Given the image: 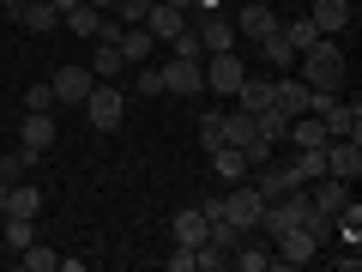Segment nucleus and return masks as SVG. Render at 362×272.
Masks as SVG:
<instances>
[{"label":"nucleus","instance_id":"obj_1","mask_svg":"<svg viewBox=\"0 0 362 272\" xmlns=\"http://www.w3.org/2000/svg\"><path fill=\"white\" fill-rule=\"evenodd\" d=\"M344 73H350V61H344V49H338V37H320L314 49L296 55V79L308 91H344Z\"/></svg>","mask_w":362,"mask_h":272},{"label":"nucleus","instance_id":"obj_2","mask_svg":"<svg viewBox=\"0 0 362 272\" xmlns=\"http://www.w3.org/2000/svg\"><path fill=\"white\" fill-rule=\"evenodd\" d=\"M78 109H85V121H90L97 133H115L121 121H127V97L115 91V79H97V85H90V97H85Z\"/></svg>","mask_w":362,"mask_h":272},{"label":"nucleus","instance_id":"obj_3","mask_svg":"<svg viewBox=\"0 0 362 272\" xmlns=\"http://www.w3.org/2000/svg\"><path fill=\"white\" fill-rule=\"evenodd\" d=\"M259 206H266V194H259V188H254L247 176L235 181V188H230L223 200H218V212H223L230 224H242V230H254V224H259Z\"/></svg>","mask_w":362,"mask_h":272},{"label":"nucleus","instance_id":"obj_4","mask_svg":"<svg viewBox=\"0 0 362 272\" xmlns=\"http://www.w3.org/2000/svg\"><path fill=\"white\" fill-rule=\"evenodd\" d=\"M163 91H169V97H199V91H206V61L169 55V61H163Z\"/></svg>","mask_w":362,"mask_h":272},{"label":"nucleus","instance_id":"obj_5","mask_svg":"<svg viewBox=\"0 0 362 272\" xmlns=\"http://www.w3.org/2000/svg\"><path fill=\"white\" fill-rule=\"evenodd\" d=\"M320 254V242H314L308 230H284V236H272V266H308V260Z\"/></svg>","mask_w":362,"mask_h":272},{"label":"nucleus","instance_id":"obj_6","mask_svg":"<svg viewBox=\"0 0 362 272\" xmlns=\"http://www.w3.org/2000/svg\"><path fill=\"white\" fill-rule=\"evenodd\" d=\"M90 85H97V73H90V67H78V61H66L61 67V73H54L49 79V91H54V103H85V97H90Z\"/></svg>","mask_w":362,"mask_h":272},{"label":"nucleus","instance_id":"obj_7","mask_svg":"<svg viewBox=\"0 0 362 272\" xmlns=\"http://www.w3.org/2000/svg\"><path fill=\"white\" fill-rule=\"evenodd\" d=\"M54 140H61V128H54V109H25V121H18V145L42 157Z\"/></svg>","mask_w":362,"mask_h":272},{"label":"nucleus","instance_id":"obj_8","mask_svg":"<svg viewBox=\"0 0 362 272\" xmlns=\"http://www.w3.org/2000/svg\"><path fill=\"white\" fill-rule=\"evenodd\" d=\"M242 73H247V61H242L235 49L211 55V61H206V91H218V97H235V85H242Z\"/></svg>","mask_w":362,"mask_h":272},{"label":"nucleus","instance_id":"obj_9","mask_svg":"<svg viewBox=\"0 0 362 272\" xmlns=\"http://www.w3.org/2000/svg\"><path fill=\"white\" fill-rule=\"evenodd\" d=\"M326 176H338V181L356 188V176H362V140H326Z\"/></svg>","mask_w":362,"mask_h":272},{"label":"nucleus","instance_id":"obj_10","mask_svg":"<svg viewBox=\"0 0 362 272\" xmlns=\"http://www.w3.org/2000/svg\"><path fill=\"white\" fill-rule=\"evenodd\" d=\"M199 49L206 55H223V49H235V18H223V13H199Z\"/></svg>","mask_w":362,"mask_h":272},{"label":"nucleus","instance_id":"obj_11","mask_svg":"<svg viewBox=\"0 0 362 272\" xmlns=\"http://www.w3.org/2000/svg\"><path fill=\"white\" fill-rule=\"evenodd\" d=\"M284 30V18L272 13V6H247V13H235V37H247V42H266V37H278Z\"/></svg>","mask_w":362,"mask_h":272},{"label":"nucleus","instance_id":"obj_12","mask_svg":"<svg viewBox=\"0 0 362 272\" xmlns=\"http://www.w3.org/2000/svg\"><path fill=\"white\" fill-rule=\"evenodd\" d=\"M350 181H338V176H314L308 181V206H320V212H344L350 206Z\"/></svg>","mask_w":362,"mask_h":272},{"label":"nucleus","instance_id":"obj_13","mask_svg":"<svg viewBox=\"0 0 362 272\" xmlns=\"http://www.w3.org/2000/svg\"><path fill=\"white\" fill-rule=\"evenodd\" d=\"M320 121H326V133H332V140H362V109L356 103H326L320 109Z\"/></svg>","mask_w":362,"mask_h":272},{"label":"nucleus","instance_id":"obj_14","mask_svg":"<svg viewBox=\"0 0 362 272\" xmlns=\"http://www.w3.org/2000/svg\"><path fill=\"white\" fill-rule=\"evenodd\" d=\"M308 18H314V30H320V37H338V30L350 25V0H314Z\"/></svg>","mask_w":362,"mask_h":272},{"label":"nucleus","instance_id":"obj_15","mask_svg":"<svg viewBox=\"0 0 362 272\" xmlns=\"http://www.w3.org/2000/svg\"><path fill=\"white\" fill-rule=\"evenodd\" d=\"M235 109H247V115L272 109V79H259V73H242V85H235Z\"/></svg>","mask_w":362,"mask_h":272},{"label":"nucleus","instance_id":"obj_16","mask_svg":"<svg viewBox=\"0 0 362 272\" xmlns=\"http://www.w3.org/2000/svg\"><path fill=\"white\" fill-rule=\"evenodd\" d=\"M206 157H211V169H218L223 181H242L247 176V152H242V145H230V140H218Z\"/></svg>","mask_w":362,"mask_h":272},{"label":"nucleus","instance_id":"obj_17","mask_svg":"<svg viewBox=\"0 0 362 272\" xmlns=\"http://www.w3.org/2000/svg\"><path fill=\"white\" fill-rule=\"evenodd\" d=\"M6 218H42V188L13 181V188H6Z\"/></svg>","mask_w":362,"mask_h":272},{"label":"nucleus","instance_id":"obj_18","mask_svg":"<svg viewBox=\"0 0 362 272\" xmlns=\"http://www.w3.org/2000/svg\"><path fill=\"white\" fill-rule=\"evenodd\" d=\"M13 18H18L25 30H37V37H49V30H61V13H54L49 0H25V6H18Z\"/></svg>","mask_w":362,"mask_h":272},{"label":"nucleus","instance_id":"obj_19","mask_svg":"<svg viewBox=\"0 0 362 272\" xmlns=\"http://www.w3.org/2000/svg\"><path fill=\"white\" fill-rule=\"evenodd\" d=\"M181 25H187V13H181V6H163V0H151V13H145V30H151L157 42H169Z\"/></svg>","mask_w":362,"mask_h":272},{"label":"nucleus","instance_id":"obj_20","mask_svg":"<svg viewBox=\"0 0 362 272\" xmlns=\"http://www.w3.org/2000/svg\"><path fill=\"white\" fill-rule=\"evenodd\" d=\"M169 230H175V242L199 248V242H206V230H211V218H206L199 206H187V212H175V224H169Z\"/></svg>","mask_w":362,"mask_h":272},{"label":"nucleus","instance_id":"obj_21","mask_svg":"<svg viewBox=\"0 0 362 272\" xmlns=\"http://www.w3.org/2000/svg\"><path fill=\"white\" fill-rule=\"evenodd\" d=\"M121 55H127V67L151 61V55H157V37H151L145 25H127V30H121Z\"/></svg>","mask_w":362,"mask_h":272},{"label":"nucleus","instance_id":"obj_22","mask_svg":"<svg viewBox=\"0 0 362 272\" xmlns=\"http://www.w3.org/2000/svg\"><path fill=\"white\" fill-rule=\"evenodd\" d=\"M61 25L73 30V37H90V42H97V25H103V13H97L90 0H78V6H66V13H61Z\"/></svg>","mask_w":362,"mask_h":272},{"label":"nucleus","instance_id":"obj_23","mask_svg":"<svg viewBox=\"0 0 362 272\" xmlns=\"http://www.w3.org/2000/svg\"><path fill=\"white\" fill-rule=\"evenodd\" d=\"M90 73H97V79H121V73H127V55H121V42H97V55H90Z\"/></svg>","mask_w":362,"mask_h":272},{"label":"nucleus","instance_id":"obj_24","mask_svg":"<svg viewBox=\"0 0 362 272\" xmlns=\"http://www.w3.org/2000/svg\"><path fill=\"white\" fill-rule=\"evenodd\" d=\"M254 49H259V61H272L278 73H296V49L284 42V30H278V37H266V42H254Z\"/></svg>","mask_w":362,"mask_h":272},{"label":"nucleus","instance_id":"obj_25","mask_svg":"<svg viewBox=\"0 0 362 272\" xmlns=\"http://www.w3.org/2000/svg\"><path fill=\"white\" fill-rule=\"evenodd\" d=\"M30 164H37V152H25V145H18V152H6V157H0V181H6V188H13V181H25Z\"/></svg>","mask_w":362,"mask_h":272},{"label":"nucleus","instance_id":"obj_26","mask_svg":"<svg viewBox=\"0 0 362 272\" xmlns=\"http://www.w3.org/2000/svg\"><path fill=\"white\" fill-rule=\"evenodd\" d=\"M284 42H290V49H314V42H320V30H314V18L308 13H302V18H290V25H284Z\"/></svg>","mask_w":362,"mask_h":272},{"label":"nucleus","instance_id":"obj_27","mask_svg":"<svg viewBox=\"0 0 362 272\" xmlns=\"http://www.w3.org/2000/svg\"><path fill=\"white\" fill-rule=\"evenodd\" d=\"M290 169H296V181L308 188L314 176H326V145H320V152H296V157H290Z\"/></svg>","mask_w":362,"mask_h":272},{"label":"nucleus","instance_id":"obj_28","mask_svg":"<svg viewBox=\"0 0 362 272\" xmlns=\"http://www.w3.org/2000/svg\"><path fill=\"white\" fill-rule=\"evenodd\" d=\"M30 242H37V218H6V248L18 254V248H30Z\"/></svg>","mask_w":362,"mask_h":272},{"label":"nucleus","instance_id":"obj_29","mask_svg":"<svg viewBox=\"0 0 362 272\" xmlns=\"http://www.w3.org/2000/svg\"><path fill=\"white\" fill-rule=\"evenodd\" d=\"M18 260H25L30 272H54V266H61V254H54V248H42V242H30V248H18Z\"/></svg>","mask_w":362,"mask_h":272},{"label":"nucleus","instance_id":"obj_30","mask_svg":"<svg viewBox=\"0 0 362 272\" xmlns=\"http://www.w3.org/2000/svg\"><path fill=\"white\" fill-rule=\"evenodd\" d=\"M169 49H175V55H187V61H206V49H199V30H194V25H181L175 37H169Z\"/></svg>","mask_w":362,"mask_h":272},{"label":"nucleus","instance_id":"obj_31","mask_svg":"<svg viewBox=\"0 0 362 272\" xmlns=\"http://www.w3.org/2000/svg\"><path fill=\"white\" fill-rule=\"evenodd\" d=\"M133 85H139V97H163V67L139 61V79H133Z\"/></svg>","mask_w":362,"mask_h":272},{"label":"nucleus","instance_id":"obj_32","mask_svg":"<svg viewBox=\"0 0 362 272\" xmlns=\"http://www.w3.org/2000/svg\"><path fill=\"white\" fill-rule=\"evenodd\" d=\"M218 140H223V109H206V115H199V145L211 152Z\"/></svg>","mask_w":362,"mask_h":272},{"label":"nucleus","instance_id":"obj_33","mask_svg":"<svg viewBox=\"0 0 362 272\" xmlns=\"http://www.w3.org/2000/svg\"><path fill=\"white\" fill-rule=\"evenodd\" d=\"M109 13H115L121 25H145V13H151V0H115Z\"/></svg>","mask_w":362,"mask_h":272},{"label":"nucleus","instance_id":"obj_34","mask_svg":"<svg viewBox=\"0 0 362 272\" xmlns=\"http://www.w3.org/2000/svg\"><path fill=\"white\" fill-rule=\"evenodd\" d=\"M163 266H169V272H194V248H187V242H175V248L163 254Z\"/></svg>","mask_w":362,"mask_h":272},{"label":"nucleus","instance_id":"obj_35","mask_svg":"<svg viewBox=\"0 0 362 272\" xmlns=\"http://www.w3.org/2000/svg\"><path fill=\"white\" fill-rule=\"evenodd\" d=\"M25 109H54V91L49 85H30L25 91Z\"/></svg>","mask_w":362,"mask_h":272},{"label":"nucleus","instance_id":"obj_36","mask_svg":"<svg viewBox=\"0 0 362 272\" xmlns=\"http://www.w3.org/2000/svg\"><path fill=\"white\" fill-rule=\"evenodd\" d=\"M332 266H338V272H356L362 254H356V248H344V254H332Z\"/></svg>","mask_w":362,"mask_h":272},{"label":"nucleus","instance_id":"obj_37","mask_svg":"<svg viewBox=\"0 0 362 272\" xmlns=\"http://www.w3.org/2000/svg\"><path fill=\"white\" fill-rule=\"evenodd\" d=\"M163 6H181V13H194V0H163Z\"/></svg>","mask_w":362,"mask_h":272},{"label":"nucleus","instance_id":"obj_38","mask_svg":"<svg viewBox=\"0 0 362 272\" xmlns=\"http://www.w3.org/2000/svg\"><path fill=\"white\" fill-rule=\"evenodd\" d=\"M49 6H54V13H66V6H78V0H49Z\"/></svg>","mask_w":362,"mask_h":272},{"label":"nucleus","instance_id":"obj_39","mask_svg":"<svg viewBox=\"0 0 362 272\" xmlns=\"http://www.w3.org/2000/svg\"><path fill=\"white\" fill-rule=\"evenodd\" d=\"M90 6H97V13H109V6H115V0H90Z\"/></svg>","mask_w":362,"mask_h":272},{"label":"nucleus","instance_id":"obj_40","mask_svg":"<svg viewBox=\"0 0 362 272\" xmlns=\"http://www.w3.org/2000/svg\"><path fill=\"white\" fill-rule=\"evenodd\" d=\"M0 218H6V181H0Z\"/></svg>","mask_w":362,"mask_h":272},{"label":"nucleus","instance_id":"obj_41","mask_svg":"<svg viewBox=\"0 0 362 272\" xmlns=\"http://www.w3.org/2000/svg\"><path fill=\"white\" fill-rule=\"evenodd\" d=\"M0 6H6V13H18V6H25V0H0Z\"/></svg>","mask_w":362,"mask_h":272},{"label":"nucleus","instance_id":"obj_42","mask_svg":"<svg viewBox=\"0 0 362 272\" xmlns=\"http://www.w3.org/2000/svg\"><path fill=\"white\" fill-rule=\"evenodd\" d=\"M6 25H13V13H6V6H0V30H6Z\"/></svg>","mask_w":362,"mask_h":272}]
</instances>
